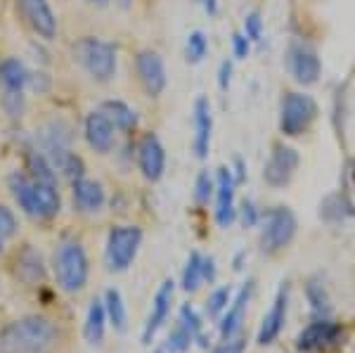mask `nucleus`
Instances as JSON below:
<instances>
[{"label":"nucleus","instance_id":"f257e3e1","mask_svg":"<svg viewBox=\"0 0 355 353\" xmlns=\"http://www.w3.org/2000/svg\"><path fill=\"white\" fill-rule=\"evenodd\" d=\"M57 341V327L48 318L26 316L0 329V353H45Z\"/></svg>","mask_w":355,"mask_h":353},{"label":"nucleus","instance_id":"f03ea898","mask_svg":"<svg viewBox=\"0 0 355 353\" xmlns=\"http://www.w3.org/2000/svg\"><path fill=\"white\" fill-rule=\"evenodd\" d=\"M55 280L64 292H78L88 282V256L83 247L73 240H67L57 247L53 259Z\"/></svg>","mask_w":355,"mask_h":353},{"label":"nucleus","instance_id":"7ed1b4c3","mask_svg":"<svg viewBox=\"0 0 355 353\" xmlns=\"http://www.w3.org/2000/svg\"><path fill=\"white\" fill-rule=\"evenodd\" d=\"M73 60L83 67L95 81H110L116 74V50L114 45L100 41V38L85 36L73 43Z\"/></svg>","mask_w":355,"mask_h":353},{"label":"nucleus","instance_id":"20e7f679","mask_svg":"<svg viewBox=\"0 0 355 353\" xmlns=\"http://www.w3.org/2000/svg\"><path fill=\"white\" fill-rule=\"evenodd\" d=\"M318 119V102L306 93H284L279 105V130L287 138H299L308 133Z\"/></svg>","mask_w":355,"mask_h":353},{"label":"nucleus","instance_id":"39448f33","mask_svg":"<svg viewBox=\"0 0 355 353\" xmlns=\"http://www.w3.org/2000/svg\"><path fill=\"white\" fill-rule=\"evenodd\" d=\"M296 227H299L296 216L291 214L287 207H272L270 212H266V216H263L261 249L266 254L282 252V249L294 240Z\"/></svg>","mask_w":355,"mask_h":353},{"label":"nucleus","instance_id":"423d86ee","mask_svg":"<svg viewBox=\"0 0 355 353\" xmlns=\"http://www.w3.org/2000/svg\"><path fill=\"white\" fill-rule=\"evenodd\" d=\"M142 242V230L137 225H116L107 237V266L112 270H125L135 261Z\"/></svg>","mask_w":355,"mask_h":353},{"label":"nucleus","instance_id":"0eeeda50","mask_svg":"<svg viewBox=\"0 0 355 353\" xmlns=\"http://www.w3.org/2000/svg\"><path fill=\"white\" fill-rule=\"evenodd\" d=\"M287 64H289V71H291V76H294V81L301 85L318 83L320 71H322V64H320V57L315 53V48L303 41H294L289 45Z\"/></svg>","mask_w":355,"mask_h":353},{"label":"nucleus","instance_id":"6e6552de","mask_svg":"<svg viewBox=\"0 0 355 353\" xmlns=\"http://www.w3.org/2000/svg\"><path fill=\"white\" fill-rule=\"evenodd\" d=\"M299 152L294 147L287 145H275L270 152V159L266 162V169H263V178H266L268 185L272 187H284L289 185V180L294 178L296 169H299Z\"/></svg>","mask_w":355,"mask_h":353},{"label":"nucleus","instance_id":"1a4fd4ad","mask_svg":"<svg viewBox=\"0 0 355 353\" xmlns=\"http://www.w3.org/2000/svg\"><path fill=\"white\" fill-rule=\"evenodd\" d=\"M135 67H137V76H140L145 90L152 98H159L166 88V67L164 60L152 50H142L135 57Z\"/></svg>","mask_w":355,"mask_h":353},{"label":"nucleus","instance_id":"9d476101","mask_svg":"<svg viewBox=\"0 0 355 353\" xmlns=\"http://www.w3.org/2000/svg\"><path fill=\"white\" fill-rule=\"evenodd\" d=\"M339 334H341V329L336 322L327 320V318H320V320L311 322V325L299 334V339H296V349L303 351V353L327 349V346H331L336 339H339Z\"/></svg>","mask_w":355,"mask_h":353},{"label":"nucleus","instance_id":"9b49d317","mask_svg":"<svg viewBox=\"0 0 355 353\" xmlns=\"http://www.w3.org/2000/svg\"><path fill=\"white\" fill-rule=\"evenodd\" d=\"M137 164H140V171L147 180H159L164 175L166 169V150L162 145V140L154 133H147L145 138L140 140V147H137Z\"/></svg>","mask_w":355,"mask_h":353},{"label":"nucleus","instance_id":"f8f14e48","mask_svg":"<svg viewBox=\"0 0 355 353\" xmlns=\"http://www.w3.org/2000/svg\"><path fill=\"white\" fill-rule=\"evenodd\" d=\"M17 8L41 38H53L57 33V19L48 0H17Z\"/></svg>","mask_w":355,"mask_h":353},{"label":"nucleus","instance_id":"ddd939ff","mask_svg":"<svg viewBox=\"0 0 355 353\" xmlns=\"http://www.w3.org/2000/svg\"><path fill=\"white\" fill-rule=\"evenodd\" d=\"M287 306H289V284L284 282L282 287H279L277 297L272 301V309L268 311L266 318H263V325L259 329V339H256L261 346L272 344V341L279 337V332H282V327H284V320H287Z\"/></svg>","mask_w":355,"mask_h":353},{"label":"nucleus","instance_id":"4468645a","mask_svg":"<svg viewBox=\"0 0 355 353\" xmlns=\"http://www.w3.org/2000/svg\"><path fill=\"white\" fill-rule=\"evenodd\" d=\"M237 216L234 209V175L230 169H218V180H216V223L227 227Z\"/></svg>","mask_w":355,"mask_h":353},{"label":"nucleus","instance_id":"2eb2a0df","mask_svg":"<svg viewBox=\"0 0 355 353\" xmlns=\"http://www.w3.org/2000/svg\"><path fill=\"white\" fill-rule=\"evenodd\" d=\"M173 292H175V282L173 280H164V284L159 287V292H157V297H154L150 320H147L145 332H142V344H152V339L157 337L159 327L166 322L168 311H171V301H173Z\"/></svg>","mask_w":355,"mask_h":353},{"label":"nucleus","instance_id":"dca6fc26","mask_svg":"<svg viewBox=\"0 0 355 353\" xmlns=\"http://www.w3.org/2000/svg\"><path fill=\"white\" fill-rule=\"evenodd\" d=\"M85 140L100 155H107L114 147V123L105 112L88 114V119H85Z\"/></svg>","mask_w":355,"mask_h":353},{"label":"nucleus","instance_id":"f3484780","mask_svg":"<svg viewBox=\"0 0 355 353\" xmlns=\"http://www.w3.org/2000/svg\"><path fill=\"white\" fill-rule=\"evenodd\" d=\"M251 292H254V280L246 282L244 287L237 292V297L230 301V306H227L225 316H223V320H220L223 339H230V337H234V334L239 332V329H242L246 304H249V299H251Z\"/></svg>","mask_w":355,"mask_h":353},{"label":"nucleus","instance_id":"a211bd4d","mask_svg":"<svg viewBox=\"0 0 355 353\" xmlns=\"http://www.w3.org/2000/svg\"><path fill=\"white\" fill-rule=\"evenodd\" d=\"M194 152L199 159H206L211 147V130H214V119H211V105L206 98L194 102Z\"/></svg>","mask_w":355,"mask_h":353},{"label":"nucleus","instance_id":"6ab92c4d","mask_svg":"<svg viewBox=\"0 0 355 353\" xmlns=\"http://www.w3.org/2000/svg\"><path fill=\"white\" fill-rule=\"evenodd\" d=\"M73 204L78 212L95 214L105 207V190L97 180L90 178H76L73 180Z\"/></svg>","mask_w":355,"mask_h":353},{"label":"nucleus","instance_id":"aec40b11","mask_svg":"<svg viewBox=\"0 0 355 353\" xmlns=\"http://www.w3.org/2000/svg\"><path fill=\"white\" fill-rule=\"evenodd\" d=\"M10 190H12V197L17 199L21 209H24L26 216L31 218H41V207H38V192H36V183L33 178H26V175L15 173L10 178Z\"/></svg>","mask_w":355,"mask_h":353},{"label":"nucleus","instance_id":"412c9836","mask_svg":"<svg viewBox=\"0 0 355 353\" xmlns=\"http://www.w3.org/2000/svg\"><path fill=\"white\" fill-rule=\"evenodd\" d=\"M28 81H31V76H28L26 67L21 64L19 60L8 57V60L0 64V83L8 88V93H21Z\"/></svg>","mask_w":355,"mask_h":353},{"label":"nucleus","instance_id":"4be33fe9","mask_svg":"<svg viewBox=\"0 0 355 353\" xmlns=\"http://www.w3.org/2000/svg\"><path fill=\"white\" fill-rule=\"evenodd\" d=\"M105 322H107V313H105V301H93L88 309V318H85V327L83 334L90 344H100L105 337Z\"/></svg>","mask_w":355,"mask_h":353},{"label":"nucleus","instance_id":"5701e85b","mask_svg":"<svg viewBox=\"0 0 355 353\" xmlns=\"http://www.w3.org/2000/svg\"><path fill=\"white\" fill-rule=\"evenodd\" d=\"M102 112L110 117L114 128H119V130H133L135 123H137L135 112L121 100H107L105 105H102Z\"/></svg>","mask_w":355,"mask_h":353},{"label":"nucleus","instance_id":"b1692460","mask_svg":"<svg viewBox=\"0 0 355 353\" xmlns=\"http://www.w3.org/2000/svg\"><path fill=\"white\" fill-rule=\"evenodd\" d=\"M105 313L110 318V322L114 325L116 332H123L125 329V304H123V297L119 289H107L105 294Z\"/></svg>","mask_w":355,"mask_h":353},{"label":"nucleus","instance_id":"393cba45","mask_svg":"<svg viewBox=\"0 0 355 353\" xmlns=\"http://www.w3.org/2000/svg\"><path fill=\"white\" fill-rule=\"evenodd\" d=\"M202 282H204V256L192 252L190 259H187L185 270H182V289L185 292H197Z\"/></svg>","mask_w":355,"mask_h":353},{"label":"nucleus","instance_id":"a878e982","mask_svg":"<svg viewBox=\"0 0 355 353\" xmlns=\"http://www.w3.org/2000/svg\"><path fill=\"white\" fill-rule=\"evenodd\" d=\"M180 325L192 334V339H197L199 344L206 346V337H204L202 318L197 316V311H194L190 304H182V306H180Z\"/></svg>","mask_w":355,"mask_h":353},{"label":"nucleus","instance_id":"bb28decb","mask_svg":"<svg viewBox=\"0 0 355 353\" xmlns=\"http://www.w3.org/2000/svg\"><path fill=\"white\" fill-rule=\"evenodd\" d=\"M55 169H60L62 173H67L69 178H81L83 173V162L73 152L69 150H57L55 152Z\"/></svg>","mask_w":355,"mask_h":353},{"label":"nucleus","instance_id":"cd10ccee","mask_svg":"<svg viewBox=\"0 0 355 353\" xmlns=\"http://www.w3.org/2000/svg\"><path fill=\"white\" fill-rule=\"evenodd\" d=\"M28 169H31L33 180H41V183H57L55 166L43 155H38V152H33V155L28 157Z\"/></svg>","mask_w":355,"mask_h":353},{"label":"nucleus","instance_id":"c85d7f7f","mask_svg":"<svg viewBox=\"0 0 355 353\" xmlns=\"http://www.w3.org/2000/svg\"><path fill=\"white\" fill-rule=\"evenodd\" d=\"M306 297H308V301H311L313 311L318 313V316H327L329 313V297L318 280H311L306 284Z\"/></svg>","mask_w":355,"mask_h":353},{"label":"nucleus","instance_id":"c756f323","mask_svg":"<svg viewBox=\"0 0 355 353\" xmlns=\"http://www.w3.org/2000/svg\"><path fill=\"white\" fill-rule=\"evenodd\" d=\"M17 266H19V275L24 270H31V282H36V280H41V277H43L41 254H36L33 249H24V254L17 259Z\"/></svg>","mask_w":355,"mask_h":353},{"label":"nucleus","instance_id":"7c9ffc66","mask_svg":"<svg viewBox=\"0 0 355 353\" xmlns=\"http://www.w3.org/2000/svg\"><path fill=\"white\" fill-rule=\"evenodd\" d=\"M185 53H187V60L194 62V64L204 60L206 53H209V41H206V36L202 31H192L190 36H187Z\"/></svg>","mask_w":355,"mask_h":353},{"label":"nucleus","instance_id":"2f4dec72","mask_svg":"<svg viewBox=\"0 0 355 353\" xmlns=\"http://www.w3.org/2000/svg\"><path fill=\"white\" fill-rule=\"evenodd\" d=\"M17 235V218L8 207H0V252Z\"/></svg>","mask_w":355,"mask_h":353},{"label":"nucleus","instance_id":"473e14b6","mask_svg":"<svg viewBox=\"0 0 355 353\" xmlns=\"http://www.w3.org/2000/svg\"><path fill=\"white\" fill-rule=\"evenodd\" d=\"M230 297H232V289L230 287L216 289V292L209 297V301H206V313H209L211 318H218L220 313L227 309V304H230Z\"/></svg>","mask_w":355,"mask_h":353},{"label":"nucleus","instance_id":"72a5a7b5","mask_svg":"<svg viewBox=\"0 0 355 353\" xmlns=\"http://www.w3.org/2000/svg\"><path fill=\"white\" fill-rule=\"evenodd\" d=\"M192 334L187 332L182 325H178L173 327V332H171V337H168V344H166V351H171V353H185L187 349L192 346Z\"/></svg>","mask_w":355,"mask_h":353},{"label":"nucleus","instance_id":"f704fd0d","mask_svg":"<svg viewBox=\"0 0 355 353\" xmlns=\"http://www.w3.org/2000/svg\"><path fill=\"white\" fill-rule=\"evenodd\" d=\"M244 36L249 38L251 43H259L263 36V19L259 12H249L244 19Z\"/></svg>","mask_w":355,"mask_h":353},{"label":"nucleus","instance_id":"c9c22d12","mask_svg":"<svg viewBox=\"0 0 355 353\" xmlns=\"http://www.w3.org/2000/svg\"><path fill=\"white\" fill-rule=\"evenodd\" d=\"M211 195H214V180H211L209 171H202V173H199V178H197V190H194V199H197L199 204H206Z\"/></svg>","mask_w":355,"mask_h":353},{"label":"nucleus","instance_id":"e433bc0d","mask_svg":"<svg viewBox=\"0 0 355 353\" xmlns=\"http://www.w3.org/2000/svg\"><path fill=\"white\" fill-rule=\"evenodd\" d=\"M244 349H246L244 337H230V339L223 341V344L216 346L211 353H244Z\"/></svg>","mask_w":355,"mask_h":353},{"label":"nucleus","instance_id":"4c0bfd02","mask_svg":"<svg viewBox=\"0 0 355 353\" xmlns=\"http://www.w3.org/2000/svg\"><path fill=\"white\" fill-rule=\"evenodd\" d=\"M232 50H234V57H237V60H244V57H249L251 41L244 36V33H234V36H232Z\"/></svg>","mask_w":355,"mask_h":353},{"label":"nucleus","instance_id":"58836bf2","mask_svg":"<svg viewBox=\"0 0 355 353\" xmlns=\"http://www.w3.org/2000/svg\"><path fill=\"white\" fill-rule=\"evenodd\" d=\"M261 221V214H259V209L254 207V202H246L242 204V223H244V227H254L256 223Z\"/></svg>","mask_w":355,"mask_h":353},{"label":"nucleus","instance_id":"ea45409f","mask_svg":"<svg viewBox=\"0 0 355 353\" xmlns=\"http://www.w3.org/2000/svg\"><path fill=\"white\" fill-rule=\"evenodd\" d=\"M230 78H232V62H223L220 64V74H218V85H220V90L225 93L227 88H230Z\"/></svg>","mask_w":355,"mask_h":353},{"label":"nucleus","instance_id":"a19ab883","mask_svg":"<svg viewBox=\"0 0 355 353\" xmlns=\"http://www.w3.org/2000/svg\"><path fill=\"white\" fill-rule=\"evenodd\" d=\"M204 280H209V282L216 280V261L211 259V256L204 259Z\"/></svg>","mask_w":355,"mask_h":353},{"label":"nucleus","instance_id":"79ce46f5","mask_svg":"<svg viewBox=\"0 0 355 353\" xmlns=\"http://www.w3.org/2000/svg\"><path fill=\"white\" fill-rule=\"evenodd\" d=\"M204 8H206V12H209V15H214L216 12V0H204Z\"/></svg>","mask_w":355,"mask_h":353},{"label":"nucleus","instance_id":"37998d69","mask_svg":"<svg viewBox=\"0 0 355 353\" xmlns=\"http://www.w3.org/2000/svg\"><path fill=\"white\" fill-rule=\"evenodd\" d=\"M130 3H133V0H119V5H121L123 10H128V8H130Z\"/></svg>","mask_w":355,"mask_h":353},{"label":"nucleus","instance_id":"c03bdc74","mask_svg":"<svg viewBox=\"0 0 355 353\" xmlns=\"http://www.w3.org/2000/svg\"><path fill=\"white\" fill-rule=\"evenodd\" d=\"M90 3H97V5H105L107 0H90Z\"/></svg>","mask_w":355,"mask_h":353}]
</instances>
